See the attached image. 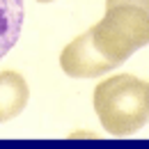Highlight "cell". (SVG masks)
I'll use <instances>...</instances> for the list:
<instances>
[{
	"instance_id": "3957f363",
	"label": "cell",
	"mask_w": 149,
	"mask_h": 149,
	"mask_svg": "<svg viewBox=\"0 0 149 149\" xmlns=\"http://www.w3.org/2000/svg\"><path fill=\"white\" fill-rule=\"evenodd\" d=\"M60 67H62L64 74L71 76V78H92V76H101V74L112 71L117 64L96 51V46L92 41V35L87 30V32L78 35L74 41H69L62 48Z\"/></svg>"
},
{
	"instance_id": "52a82bcc",
	"label": "cell",
	"mask_w": 149,
	"mask_h": 149,
	"mask_svg": "<svg viewBox=\"0 0 149 149\" xmlns=\"http://www.w3.org/2000/svg\"><path fill=\"white\" fill-rule=\"evenodd\" d=\"M37 2H53V0H37Z\"/></svg>"
},
{
	"instance_id": "5b68a950",
	"label": "cell",
	"mask_w": 149,
	"mask_h": 149,
	"mask_svg": "<svg viewBox=\"0 0 149 149\" xmlns=\"http://www.w3.org/2000/svg\"><path fill=\"white\" fill-rule=\"evenodd\" d=\"M21 28H23V0H0V60L19 41Z\"/></svg>"
},
{
	"instance_id": "7a4b0ae2",
	"label": "cell",
	"mask_w": 149,
	"mask_h": 149,
	"mask_svg": "<svg viewBox=\"0 0 149 149\" xmlns=\"http://www.w3.org/2000/svg\"><path fill=\"white\" fill-rule=\"evenodd\" d=\"M101 126L110 135H131L149 122L147 83L131 74H115L101 80L92 96Z\"/></svg>"
},
{
	"instance_id": "6da1fadb",
	"label": "cell",
	"mask_w": 149,
	"mask_h": 149,
	"mask_svg": "<svg viewBox=\"0 0 149 149\" xmlns=\"http://www.w3.org/2000/svg\"><path fill=\"white\" fill-rule=\"evenodd\" d=\"M90 35L96 51L119 67L149 44V0H106V16Z\"/></svg>"
},
{
	"instance_id": "277c9868",
	"label": "cell",
	"mask_w": 149,
	"mask_h": 149,
	"mask_svg": "<svg viewBox=\"0 0 149 149\" xmlns=\"http://www.w3.org/2000/svg\"><path fill=\"white\" fill-rule=\"evenodd\" d=\"M30 99L28 83L19 71L0 74V122H9L25 110Z\"/></svg>"
},
{
	"instance_id": "8992f818",
	"label": "cell",
	"mask_w": 149,
	"mask_h": 149,
	"mask_svg": "<svg viewBox=\"0 0 149 149\" xmlns=\"http://www.w3.org/2000/svg\"><path fill=\"white\" fill-rule=\"evenodd\" d=\"M147 103H149V83H147Z\"/></svg>"
}]
</instances>
